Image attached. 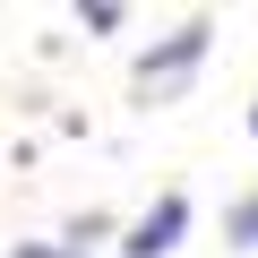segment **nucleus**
Here are the masks:
<instances>
[{
    "instance_id": "nucleus-1",
    "label": "nucleus",
    "mask_w": 258,
    "mask_h": 258,
    "mask_svg": "<svg viewBox=\"0 0 258 258\" xmlns=\"http://www.w3.org/2000/svg\"><path fill=\"white\" fill-rule=\"evenodd\" d=\"M207 52H215V18H181L164 43H147L138 60H129V95H138V103H172V95H189V78L207 69Z\"/></svg>"
},
{
    "instance_id": "nucleus-2",
    "label": "nucleus",
    "mask_w": 258,
    "mask_h": 258,
    "mask_svg": "<svg viewBox=\"0 0 258 258\" xmlns=\"http://www.w3.org/2000/svg\"><path fill=\"white\" fill-rule=\"evenodd\" d=\"M181 232H189V198H181V189H164V198L129 224L112 249H120V258H172V249H181Z\"/></svg>"
},
{
    "instance_id": "nucleus-3",
    "label": "nucleus",
    "mask_w": 258,
    "mask_h": 258,
    "mask_svg": "<svg viewBox=\"0 0 258 258\" xmlns=\"http://www.w3.org/2000/svg\"><path fill=\"white\" fill-rule=\"evenodd\" d=\"M224 241H232V249H241V258H258V189H249V198H232V207H224Z\"/></svg>"
},
{
    "instance_id": "nucleus-4",
    "label": "nucleus",
    "mask_w": 258,
    "mask_h": 258,
    "mask_svg": "<svg viewBox=\"0 0 258 258\" xmlns=\"http://www.w3.org/2000/svg\"><path fill=\"white\" fill-rule=\"evenodd\" d=\"M78 35H120V0H78Z\"/></svg>"
},
{
    "instance_id": "nucleus-5",
    "label": "nucleus",
    "mask_w": 258,
    "mask_h": 258,
    "mask_svg": "<svg viewBox=\"0 0 258 258\" xmlns=\"http://www.w3.org/2000/svg\"><path fill=\"white\" fill-rule=\"evenodd\" d=\"M249 138H258V103H249Z\"/></svg>"
}]
</instances>
